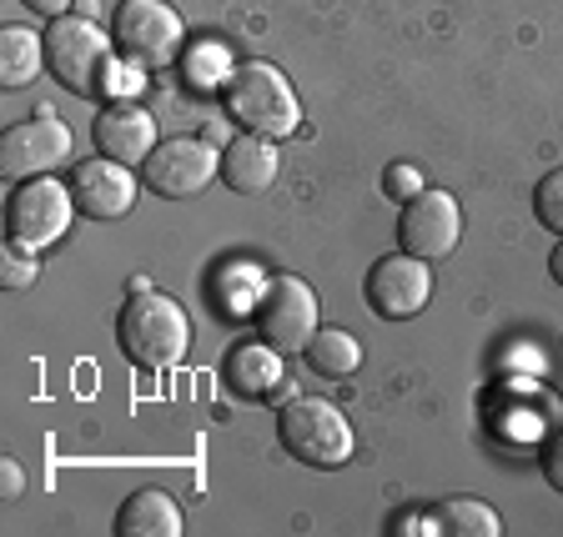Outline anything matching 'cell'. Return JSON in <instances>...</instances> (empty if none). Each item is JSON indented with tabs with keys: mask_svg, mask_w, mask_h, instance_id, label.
I'll list each match as a JSON object with an SVG mask.
<instances>
[{
	"mask_svg": "<svg viewBox=\"0 0 563 537\" xmlns=\"http://www.w3.org/2000/svg\"><path fill=\"white\" fill-rule=\"evenodd\" d=\"M227 111L232 121H242L246 131H257V136H292L302 126V101H297L292 81L282 76L272 60H246L227 76Z\"/></svg>",
	"mask_w": 563,
	"mask_h": 537,
	"instance_id": "7a4b0ae2",
	"label": "cell"
},
{
	"mask_svg": "<svg viewBox=\"0 0 563 537\" xmlns=\"http://www.w3.org/2000/svg\"><path fill=\"white\" fill-rule=\"evenodd\" d=\"M70 197L91 222H117L136 206V176H131V166L106 161V156L76 161L70 166Z\"/></svg>",
	"mask_w": 563,
	"mask_h": 537,
	"instance_id": "7c38bea8",
	"label": "cell"
},
{
	"mask_svg": "<svg viewBox=\"0 0 563 537\" xmlns=\"http://www.w3.org/2000/svg\"><path fill=\"white\" fill-rule=\"evenodd\" d=\"M307 367H312L317 377H352L357 367H363V347H357V337L352 332H338V327H317V337L307 342Z\"/></svg>",
	"mask_w": 563,
	"mask_h": 537,
	"instance_id": "d6986e66",
	"label": "cell"
},
{
	"mask_svg": "<svg viewBox=\"0 0 563 537\" xmlns=\"http://www.w3.org/2000/svg\"><path fill=\"white\" fill-rule=\"evenodd\" d=\"M91 141H96V152L106 156V161H121V166H146V156L162 146L156 141V121L146 105L136 101H111L96 116L91 126Z\"/></svg>",
	"mask_w": 563,
	"mask_h": 537,
	"instance_id": "4fadbf2b",
	"label": "cell"
},
{
	"mask_svg": "<svg viewBox=\"0 0 563 537\" xmlns=\"http://www.w3.org/2000/svg\"><path fill=\"white\" fill-rule=\"evenodd\" d=\"M539 472H543V482H549L553 492H563V433H553L549 443H543V452H539Z\"/></svg>",
	"mask_w": 563,
	"mask_h": 537,
	"instance_id": "cb8c5ba5",
	"label": "cell"
},
{
	"mask_svg": "<svg viewBox=\"0 0 563 537\" xmlns=\"http://www.w3.org/2000/svg\"><path fill=\"white\" fill-rule=\"evenodd\" d=\"M25 11H35V15H46V21H56V15H66L76 0H21Z\"/></svg>",
	"mask_w": 563,
	"mask_h": 537,
	"instance_id": "484cf974",
	"label": "cell"
},
{
	"mask_svg": "<svg viewBox=\"0 0 563 537\" xmlns=\"http://www.w3.org/2000/svg\"><path fill=\"white\" fill-rule=\"evenodd\" d=\"M549 277L563 287V236H559V246H553V257H549Z\"/></svg>",
	"mask_w": 563,
	"mask_h": 537,
	"instance_id": "4316f807",
	"label": "cell"
},
{
	"mask_svg": "<svg viewBox=\"0 0 563 537\" xmlns=\"http://www.w3.org/2000/svg\"><path fill=\"white\" fill-rule=\"evenodd\" d=\"M277 171H282L277 146H272V136H257V131H242L222 152V181L236 197H262L277 181Z\"/></svg>",
	"mask_w": 563,
	"mask_h": 537,
	"instance_id": "9a60e30c",
	"label": "cell"
},
{
	"mask_svg": "<svg viewBox=\"0 0 563 537\" xmlns=\"http://www.w3.org/2000/svg\"><path fill=\"white\" fill-rule=\"evenodd\" d=\"M117 347L126 362L146 367V372L187 362V351H191L187 306L176 302V297L156 292V287L131 292L126 302H121V316H117Z\"/></svg>",
	"mask_w": 563,
	"mask_h": 537,
	"instance_id": "6da1fadb",
	"label": "cell"
},
{
	"mask_svg": "<svg viewBox=\"0 0 563 537\" xmlns=\"http://www.w3.org/2000/svg\"><path fill=\"white\" fill-rule=\"evenodd\" d=\"M383 191L393 201H408V197H418L422 191V176H418V166H408V161H393L383 171Z\"/></svg>",
	"mask_w": 563,
	"mask_h": 537,
	"instance_id": "7402d4cb",
	"label": "cell"
},
{
	"mask_svg": "<svg viewBox=\"0 0 563 537\" xmlns=\"http://www.w3.org/2000/svg\"><path fill=\"white\" fill-rule=\"evenodd\" d=\"M111 51H117V41L101 35V25H91L86 15H56L46 25V70L70 96L106 91L111 70H117Z\"/></svg>",
	"mask_w": 563,
	"mask_h": 537,
	"instance_id": "3957f363",
	"label": "cell"
},
{
	"mask_svg": "<svg viewBox=\"0 0 563 537\" xmlns=\"http://www.w3.org/2000/svg\"><path fill=\"white\" fill-rule=\"evenodd\" d=\"M363 297H367V306H373V316H383V322H408V316H418L422 306H428V297H433V271H428L422 257H412V251L377 257L363 281Z\"/></svg>",
	"mask_w": 563,
	"mask_h": 537,
	"instance_id": "8fae6325",
	"label": "cell"
},
{
	"mask_svg": "<svg viewBox=\"0 0 563 537\" xmlns=\"http://www.w3.org/2000/svg\"><path fill=\"white\" fill-rule=\"evenodd\" d=\"M181 507L162 488L131 492L117 513V537H181Z\"/></svg>",
	"mask_w": 563,
	"mask_h": 537,
	"instance_id": "2e32d148",
	"label": "cell"
},
{
	"mask_svg": "<svg viewBox=\"0 0 563 537\" xmlns=\"http://www.w3.org/2000/svg\"><path fill=\"white\" fill-rule=\"evenodd\" d=\"M433 523H438V533H448V537H498L504 533V517L493 513L483 497H443Z\"/></svg>",
	"mask_w": 563,
	"mask_h": 537,
	"instance_id": "ac0fdd59",
	"label": "cell"
},
{
	"mask_svg": "<svg viewBox=\"0 0 563 537\" xmlns=\"http://www.w3.org/2000/svg\"><path fill=\"white\" fill-rule=\"evenodd\" d=\"M141 176H146V187H152L156 197L191 201V197H201L217 176H222V156L211 152L201 136H166L162 146L146 156Z\"/></svg>",
	"mask_w": 563,
	"mask_h": 537,
	"instance_id": "ba28073f",
	"label": "cell"
},
{
	"mask_svg": "<svg viewBox=\"0 0 563 537\" xmlns=\"http://www.w3.org/2000/svg\"><path fill=\"white\" fill-rule=\"evenodd\" d=\"M70 146H76L70 126L51 111V105H41L31 121H21V126L5 131V141H0V171L11 176V181L51 176L56 166L70 161Z\"/></svg>",
	"mask_w": 563,
	"mask_h": 537,
	"instance_id": "9c48e42d",
	"label": "cell"
},
{
	"mask_svg": "<svg viewBox=\"0 0 563 537\" xmlns=\"http://www.w3.org/2000/svg\"><path fill=\"white\" fill-rule=\"evenodd\" d=\"M111 41L126 66L166 70L187 51V25L166 0H121L111 11Z\"/></svg>",
	"mask_w": 563,
	"mask_h": 537,
	"instance_id": "5b68a950",
	"label": "cell"
},
{
	"mask_svg": "<svg viewBox=\"0 0 563 537\" xmlns=\"http://www.w3.org/2000/svg\"><path fill=\"white\" fill-rule=\"evenodd\" d=\"M76 197L70 187L51 181V176H31V181H15V191L5 197V242L21 246V251H46L76 222Z\"/></svg>",
	"mask_w": 563,
	"mask_h": 537,
	"instance_id": "8992f818",
	"label": "cell"
},
{
	"mask_svg": "<svg viewBox=\"0 0 563 537\" xmlns=\"http://www.w3.org/2000/svg\"><path fill=\"white\" fill-rule=\"evenodd\" d=\"M533 216H539L543 232L563 236V166H553L539 187H533Z\"/></svg>",
	"mask_w": 563,
	"mask_h": 537,
	"instance_id": "ffe728a7",
	"label": "cell"
},
{
	"mask_svg": "<svg viewBox=\"0 0 563 537\" xmlns=\"http://www.w3.org/2000/svg\"><path fill=\"white\" fill-rule=\"evenodd\" d=\"M0 478H5V482H0V492H5V503H15V497L25 492V468L15 462V457H5V472H0Z\"/></svg>",
	"mask_w": 563,
	"mask_h": 537,
	"instance_id": "d4e9b609",
	"label": "cell"
},
{
	"mask_svg": "<svg viewBox=\"0 0 563 537\" xmlns=\"http://www.w3.org/2000/svg\"><path fill=\"white\" fill-rule=\"evenodd\" d=\"M187 76H191V86H217V81L227 86V76H232V70H227V51L222 46H197L187 56Z\"/></svg>",
	"mask_w": 563,
	"mask_h": 537,
	"instance_id": "44dd1931",
	"label": "cell"
},
{
	"mask_svg": "<svg viewBox=\"0 0 563 537\" xmlns=\"http://www.w3.org/2000/svg\"><path fill=\"white\" fill-rule=\"evenodd\" d=\"M252 312H257L262 342H272L282 357L307 351V342L317 337V292L302 277H292V271H287V277H272Z\"/></svg>",
	"mask_w": 563,
	"mask_h": 537,
	"instance_id": "52a82bcc",
	"label": "cell"
},
{
	"mask_svg": "<svg viewBox=\"0 0 563 537\" xmlns=\"http://www.w3.org/2000/svg\"><path fill=\"white\" fill-rule=\"evenodd\" d=\"M287 382V357L272 342H236L227 351V387L246 402H272V392Z\"/></svg>",
	"mask_w": 563,
	"mask_h": 537,
	"instance_id": "5bb4252c",
	"label": "cell"
},
{
	"mask_svg": "<svg viewBox=\"0 0 563 537\" xmlns=\"http://www.w3.org/2000/svg\"><path fill=\"white\" fill-rule=\"evenodd\" d=\"M277 443L287 447L292 462L317 472H332L342 462H352V427L332 402L322 398H297L287 407H277Z\"/></svg>",
	"mask_w": 563,
	"mask_h": 537,
	"instance_id": "277c9868",
	"label": "cell"
},
{
	"mask_svg": "<svg viewBox=\"0 0 563 537\" xmlns=\"http://www.w3.org/2000/svg\"><path fill=\"white\" fill-rule=\"evenodd\" d=\"M463 242V206L448 191L422 187L418 197L402 201L398 211V246L422 261H443Z\"/></svg>",
	"mask_w": 563,
	"mask_h": 537,
	"instance_id": "30bf717a",
	"label": "cell"
},
{
	"mask_svg": "<svg viewBox=\"0 0 563 537\" xmlns=\"http://www.w3.org/2000/svg\"><path fill=\"white\" fill-rule=\"evenodd\" d=\"M31 281H35V257L21 251V246H5V287L21 292V287H31Z\"/></svg>",
	"mask_w": 563,
	"mask_h": 537,
	"instance_id": "603a6c76",
	"label": "cell"
},
{
	"mask_svg": "<svg viewBox=\"0 0 563 537\" xmlns=\"http://www.w3.org/2000/svg\"><path fill=\"white\" fill-rule=\"evenodd\" d=\"M41 66H46V35H35L31 25H5L0 31V81H5V91L31 86Z\"/></svg>",
	"mask_w": 563,
	"mask_h": 537,
	"instance_id": "e0dca14e",
	"label": "cell"
}]
</instances>
